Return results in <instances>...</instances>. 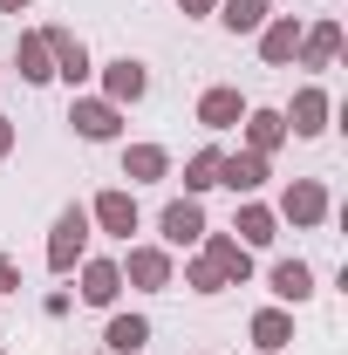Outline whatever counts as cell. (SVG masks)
Here are the masks:
<instances>
[{
    "mask_svg": "<svg viewBox=\"0 0 348 355\" xmlns=\"http://www.w3.org/2000/svg\"><path fill=\"white\" fill-rule=\"evenodd\" d=\"M89 239H96V225H89V205L82 198H69L62 212H55V225H48V273H76V266L89 260Z\"/></svg>",
    "mask_w": 348,
    "mask_h": 355,
    "instance_id": "6da1fadb",
    "label": "cell"
},
{
    "mask_svg": "<svg viewBox=\"0 0 348 355\" xmlns=\"http://www.w3.org/2000/svg\"><path fill=\"white\" fill-rule=\"evenodd\" d=\"M116 266H123V287H137V294H171L177 287V253L171 246H137L130 239Z\"/></svg>",
    "mask_w": 348,
    "mask_h": 355,
    "instance_id": "7a4b0ae2",
    "label": "cell"
},
{
    "mask_svg": "<svg viewBox=\"0 0 348 355\" xmlns=\"http://www.w3.org/2000/svg\"><path fill=\"white\" fill-rule=\"evenodd\" d=\"M328 212H335V198H328V184H321V178H294V184L280 191V205H273V219L294 225V232L328 225Z\"/></svg>",
    "mask_w": 348,
    "mask_h": 355,
    "instance_id": "3957f363",
    "label": "cell"
},
{
    "mask_svg": "<svg viewBox=\"0 0 348 355\" xmlns=\"http://www.w3.org/2000/svg\"><path fill=\"white\" fill-rule=\"evenodd\" d=\"M89 225L130 246V232L143 225V212H137V191H130V184H110V191H96V198H89Z\"/></svg>",
    "mask_w": 348,
    "mask_h": 355,
    "instance_id": "277c9868",
    "label": "cell"
},
{
    "mask_svg": "<svg viewBox=\"0 0 348 355\" xmlns=\"http://www.w3.org/2000/svg\"><path fill=\"white\" fill-rule=\"evenodd\" d=\"M205 232H212V219H205L198 198H171V205L157 212V246H171V253H191Z\"/></svg>",
    "mask_w": 348,
    "mask_h": 355,
    "instance_id": "5b68a950",
    "label": "cell"
},
{
    "mask_svg": "<svg viewBox=\"0 0 348 355\" xmlns=\"http://www.w3.org/2000/svg\"><path fill=\"white\" fill-rule=\"evenodd\" d=\"M48 35V55H55V83H69L76 96H82V83L96 76V55H89V42L76 35V28H42Z\"/></svg>",
    "mask_w": 348,
    "mask_h": 355,
    "instance_id": "8992f818",
    "label": "cell"
},
{
    "mask_svg": "<svg viewBox=\"0 0 348 355\" xmlns=\"http://www.w3.org/2000/svg\"><path fill=\"white\" fill-rule=\"evenodd\" d=\"M96 76H103V103H116V110H130V103H143V96H150V62H137V55L103 62Z\"/></svg>",
    "mask_w": 348,
    "mask_h": 355,
    "instance_id": "52a82bcc",
    "label": "cell"
},
{
    "mask_svg": "<svg viewBox=\"0 0 348 355\" xmlns=\"http://www.w3.org/2000/svg\"><path fill=\"white\" fill-rule=\"evenodd\" d=\"M69 130L82 137V144H116L123 137V110L103 103V96H76L69 103Z\"/></svg>",
    "mask_w": 348,
    "mask_h": 355,
    "instance_id": "ba28073f",
    "label": "cell"
},
{
    "mask_svg": "<svg viewBox=\"0 0 348 355\" xmlns=\"http://www.w3.org/2000/svg\"><path fill=\"white\" fill-rule=\"evenodd\" d=\"M280 116H287V137H321V130H328V116H335V96H328L321 83H301V89H294V103H287Z\"/></svg>",
    "mask_w": 348,
    "mask_h": 355,
    "instance_id": "9c48e42d",
    "label": "cell"
},
{
    "mask_svg": "<svg viewBox=\"0 0 348 355\" xmlns=\"http://www.w3.org/2000/svg\"><path fill=\"white\" fill-rule=\"evenodd\" d=\"M266 178H273V157H260V150H246V144L218 157V184H225L232 198H253V191H260Z\"/></svg>",
    "mask_w": 348,
    "mask_h": 355,
    "instance_id": "30bf717a",
    "label": "cell"
},
{
    "mask_svg": "<svg viewBox=\"0 0 348 355\" xmlns=\"http://www.w3.org/2000/svg\"><path fill=\"white\" fill-rule=\"evenodd\" d=\"M76 280H82V287H76L82 308H116V301H123V266L103 260V253H89V260L76 266Z\"/></svg>",
    "mask_w": 348,
    "mask_h": 355,
    "instance_id": "8fae6325",
    "label": "cell"
},
{
    "mask_svg": "<svg viewBox=\"0 0 348 355\" xmlns=\"http://www.w3.org/2000/svg\"><path fill=\"white\" fill-rule=\"evenodd\" d=\"M198 253L218 266V280H225V287H246V280H253V253H246L232 232H205V239H198Z\"/></svg>",
    "mask_w": 348,
    "mask_h": 355,
    "instance_id": "7c38bea8",
    "label": "cell"
},
{
    "mask_svg": "<svg viewBox=\"0 0 348 355\" xmlns=\"http://www.w3.org/2000/svg\"><path fill=\"white\" fill-rule=\"evenodd\" d=\"M246 110H253V103H246V96H239V89H232V83H212V89H205V96H198V123H205V130H212V137L239 130V116H246Z\"/></svg>",
    "mask_w": 348,
    "mask_h": 355,
    "instance_id": "4fadbf2b",
    "label": "cell"
},
{
    "mask_svg": "<svg viewBox=\"0 0 348 355\" xmlns=\"http://www.w3.org/2000/svg\"><path fill=\"white\" fill-rule=\"evenodd\" d=\"M7 69H14L28 89L55 83V55H48V35H42V28H21V42H14V62H7Z\"/></svg>",
    "mask_w": 348,
    "mask_h": 355,
    "instance_id": "5bb4252c",
    "label": "cell"
},
{
    "mask_svg": "<svg viewBox=\"0 0 348 355\" xmlns=\"http://www.w3.org/2000/svg\"><path fill=\"white\" fill-rule=\"evenodd\" d=\"M246 342H253L260 355H287V349H294V308H280V301L260 308L253 321H246Z\"/></svg>",
    "mask_w": 348,
    "mask_h": 355,
    "instance_id": "9a60e30c",
    "label": "cell"
},
{
    "mask_svg": "<svg viewBox=\"0 0 348 355\" xmlns=\"http://www.w3.org/2000/svg\"><path fill=\"white\" fill-rule=\"evenodd\" d=\"M260 42V62L266 69H294V48H301V21L294 14H266V28L253 35Z\"/></svg>",
    "mask_w": 348,
    "mask_h": 355,
    "instance_id": "2e32d148",
    "label": "cell"
},
{
    "mask_svg": "<svg viewBox=\"0 0 348 355\" xmlns=\"http://www.w3.org/2000/svg\"><path fill=\"white\" fill-rule=\"evenodd\" d=\"M232 239H239L246 253L273 246V239H280V219H273V205H260V198H239V212H232Z\"/></svg>",
    "mask_w": 348,
    "mask_h": 355,
    "instance_id": "e0dca14e",
    "label": "cell"
},
{
    "mask_svg": "<svg viewBox=\"0 0 348 355\" xmlns=\"http://www.w3.org/2000/svg\"><path fill=\"white\" fill-rule=\"evenodd\" d=\"M266 287H273L280 308H301V301H314V266L307 260H273L266 266Z\"/></svg>",
    "mask_w": 348,
    "mask_h": 355,
    "instance_id": "ac0fdd59",
    "label": "cell"
},
{
    "mask_svg": "<svg viewBox=\"0 0 348 355\" xmlns=\"http://www.w3.org/2000/svg\"><path fill=\"white\" fill-rule=\"evenodd\" d=\"M335 55H342V21H335V14L314 21V28H301V48H294L301 69H335Z\"/></svg>",
    "mask_w": 348,
    "mask_h": 355,
    "instance_id": "d6986e66",
    "label": "cell"
},
{
    "mask_svg": "<svg viewBox=\"0 0 348 355\" xmlns=\"http://www.w3.org/2000/svg\"><path fill=\"white\" fill-rule=\"evenodd\" d=\"M239 137H246V150L273 157V150L287 144V116H280V110H260V103H253V110L239 116Z\"/></svg>",
    "mask_w": 348,
    "mask_h": 355,
    "instance_id": "ffe728a7",
    "label": "cell"
},
{
    "mask_svg": "<svg viewBox=\"0 0 348 355\" xmlns=\"http://www.w3.org/2000/svg\"><path fill=\"white\" fill-rule=\"evenodd\" d=\"M123 178H130V191L137 184H164L171 178V150L164 144H123Z\"/></svg>",
    "mask_w": 348,
    "mask_h": 355,
    "instance_id": "44dd1931",
    "label": "cell"
},
{
    "mask_svg": "<svg viewBox=\"0 0 348 355\" xmlns=\"http://www.w3.org/2000/svg\"><path fill=\"white\" fill-rule=\"evenodd\" d=\"M103 349H110V355H143V349H150V314H116V308H110Z\"/></svg>",
    "mask_w": 348,
    "mask_h": 355,
    "instance_id": "7402d4cb",
    "label": "cell"
},
{
    "mask_svg": "<svg viewBox=\"0 0 348 355\" xmlns=\"http://www.w3.org/2000/svg\"><path fill=\"white\" fill-rule=\"evenodd\" d=\"M266 14H273L266 0H218V7H212V21L225 28V35H260Z\"/></svg>",
    "mask_w": 348,
    "mask_h": 355,
    "instance_id": "603a6c76",
    "label": "cell"
},
{
    "mask_svg": "<svg viewBox=\"0 0 348 355\" xmlns=\"http://www.w3.org/2000/svg\"><path fill=\"white\" fill-rule=\"evenodd\" d=\"M218 157H225L218 144H205V150H191V157H184V198H205V191L218 184Z\"/></svg>",
    "mask_w": 348,
    "mask_h": 355,
    "instance_id": "cb8c5ba5",
    "label": "cell"
},
{
    "mask_svg": "<svg viewBox=\"0 0 348 355\" xmlns=\"http://www.w3.org/2000/svg\"><path fill=\"white\" fill-rule=\"evenodd\" d=\"M184 287H191V294H205V301L225 294V280H218V266L205 260V253H184Z\"/></svg>",
    "mask_w": 348,
    "mask_h": 355,
    "instance_id": "d4e9b609",
    "label": "cell"
},
{
    "mask_svg": "<svg viewBox=\"0 0 348 355\" xmlns=\"http://www.w3.org/2000/svg\"><path fill=\"white\" fill-rule=\"evenodd\" d=\"M212 7H218V0H177V14H184V21H212Z\"/></svg>",
    "mask_w": 348,
    "mask_h": 355,
    "instance_id": "484cf974",
    "label": "cell"
},
{
    "mask_svg": "<svg viewBox=\"0 0 348 355\" xmlns=\"http://www.w3.org/2000/svg\"><path fill=\"white\" fill-rule=\"evenodd\" d=\"M0 294H21V266L7 260V253H0Z\"/></svg>",
    "mask_w": 348,
    "mask_h": 355,
    "instance_id": "4316f807",
    "label": "cell"
},
{
    "mask_svg": "<svg viewBox=\"0 0 348 355\" xmlns=\"http://www.w3.org/2000/svg\"><path fill=\"white\" fill-rule=\"evenodd\" d=\"M14 144H21V130H14V116H0V164L14 157Z\"/></svg>",
    "mask_w": 348,
    "mask_h": 355,
    "instance_id": "83f0119b",
    "label": "cell"
},
{
    "mask_svg": "<svg viewBox=\"0 0 348 355\" xmlns=\"http://www.w3.org/2000/svg\"><path fill=\"white\" fill-rule=\"evenodd\" d=\"M28 7H35V0H0V14H28Z\"/></svg>",
    "mask_w": 348,
    "mask_h": 355,
    "instance_id": "f1b7e54d",
    "label": "cell"
},
{
    "mask_svg": "<svg viewBox=\"0 0 348 355\" xmlns=\"http://www.w3.org/2000/svg\"><path fill=\"white\" fill-rule=\"evenodd\" d=\"M0 83H7V69H0Z\"/></svg>",
    "mask_w": 348,
    "mask_h": 355,
    "instance_id": "f546056e",
    "label": "cell"
},
{
    "mask_svg": "<svg viewBox=\"0 0 348 355\" xmlns=\"http://www.w3.org/2000/svg\"><path fill=\"white\" fill-rule=\"evenodd\" d=\"M266 7H273V0H266Z\"/></svg>",
    "mask_w": 348,
    "mask_h": 355,
    "instance_id": "4dcf8cb0",
    "label": "cell"
}]
</instances>
